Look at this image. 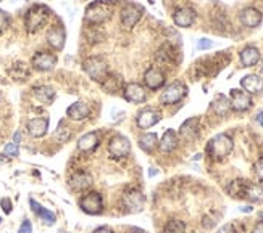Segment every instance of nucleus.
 <instances>
[{
	"instance_id": "f257e3e1",
	"label": "nucleus",
	"mask_w": 263,
	"mask_h": 233,
	"mask_svg": "<svg viewBox=\"0 0 263 233\" xmlns=\"http://www.w3.org/2000/svg\"><path fill=\"white\" fill-rule=\"evenodd\" d=\"M111 13H113V0H95L88 5L84 18L88 23L102 24L110 19Z\"/></svg>"
},
{
	"instance_id": "f03ea898",
	"label": "nucleus",
	"mask_w": 263,
	"mask_h": 233,
	"mask_svg": "<svg viewBox=\"0 0 263 233\" xmlns=\"http://www.w3.org/2000/svg\"><path fill=\"white\" fill-rule=\"evenodd\" d=\"M50 16V10L45 5H32L31 8L26 11L24 15V28L28 32H36L45 26L47 19Z\"/></svg>"
},
{
	"instance_id": "7ed1b4c3",
	"label": "nucleus",
	"mask_w": 263,
	"mask_h": 233,
	"mask_svg": "<svg viewBox=\"0 0 263 233\" xmlns=\"http://www.w3.org/2000/svg\"><path fill=\"white\" fill-rule=\"evenodd\" d=\"M233 148H234L233 138L228 134H218L207 143V155L213 159H223L233 151Z\"/></svg>"
},
{
	"instance_id": "20e7f679",
	"label": "nucleus",
	"mask_w": 263,
	"mask_h": 233,
	"mask_svg": "<svg viewBox=\"0 0 263 233\" xmlns=\"http://www.w3.org/2000/svg\"><path fill=\"white\" fill-rule=\"evenodd\" d=\"M83 69L86 71V74L95 82H103L107 76L110 74L108 64L103 58L100 57H89L83 61Z\"/></svg>"
},
{
	"instance_id": "39448f33",
	"label": "nucleus",
	"mask_w": 263,
	"mask_h": 233,
	"mask_svg": "<svg viewBox=\"0 0 263 233\" xmlns=\"http://www.w3.org/2000/svg\"><path fill=\"white\" fill-rule=\"evenodd\" d=\"M80 208L89 216H98L103 211V199L97 191H90L80 199Z\"/></svg>"
},
{
	"instance_id": "423d86ee",
	"label": "nucleus",
	"mask_w": 263,
	"mask_h": 233,
	"mask_svg": "<svg viewBox=\"0 0 263 233\" xmlns=\"http://www.w3.org/2000/svg\"><path fill=\"white\" fill-rule=\"evenodd\" d=\"M186 93H187V87L182 82H173L163 90L160 102L163 105H176L186 97Z\"/></svg>"
},
{
	"instance_id": "0eeeda50",
	"label": "nucleus",
	"mask_w": 263,
	"mask_h": 233,
	"mask_svg": "<svg viewBox=\"0 0 263 233\" xmlns=\"http://www.w3.org/2000/svg\"><path fill=\"white\" fill-rule=\"evenodd\" d=\"M108 151H110V155L113 158H116V159H121L124 156H128L129 151H131L129 138L121 135V134L113 135L108 140Z\"/></svg>"
},
{
	"instance_id": "6e6552de",
	"label": "nucleus",
	"mask_w": 263,
	"mask_h": 233,
	"mask_svg": "<svg viewBox=\"0 0 263 233\" xmlns=\"http://www.w3.org/2000/svg\"><path fill=\"white\" fill-rule=\"evenodd\" d=\"M142 6L141 5H134V3H126L121 8V23L124 28H134V26L139 23V19L142 16Z\"/></svg>"
},
{
	"instance_id": "1a4fd4ad",
	"label": "nucleus",
	"mask_w": 263,
	"mask_h": 233,
	"mask_svg": "<svg viewBox=\"0 0 263 233\" xmlns=\"http://www.w3.org/2000/svg\"><path fill=\"white\" fill-rule=\"evenodd\" d=\"M123 204L129 212H139L142 211L144 204H146V196L139 190H126L123 195Z\"/></svg>"
},
{
	"instance_id": "9d476101",
	"label": "nucleus",
	"mask_w": 263,
	"mask_h": 233,
	"mask_svg": "<svg viewBox=\"0 0 263 233\" xmlns=\"http://www.w3.org/2000/svg\"><path fill=\"white\" fill-rule=\"evenodd\" d=\"M31 64H32V68L37 71H42V72L52 71L57 64V57L54 53H49V52H37L36 55L32 57Z\"/></svg>"
},
{
	"instance_id": "9b49d317",
	"label": "nucleus",
	"mask_w": 263,
	"mask_h": 233,
	"mask_svg": "<svg viewBox=\"0 0 263 233\" xmlns=\"http://www.w3.org/2000/svg\"><path fill=\"white\" fill-rule=\"evenodd\" d=\"M229 103L234 111H247L252 106V98L247 92L239 89H233L229 92Z\"/></svg>"
},
{
	"instance_id": "f8f14e48",
	"label": "nucleus",
	"mask_w": 263,
	"mask_h": 233,
	"mask_svg": "<svg viewBox=\"0 0 263 233\" xmlns=\"http://www.w3.org/2000/svg\"><path fill=\"white\" fill-rule=\"evenodd\" d=\"M123 95L124 98L131 103H144L147 100V92L137 82H129L123 87Z\"/></svg>"
},
{
	"instance_id": "ddd939ff",
	"label": "nucleus",
	"mask_w": 263,
	"mask_h": 233,
	"mask_svg": "<svg viewBox=\"0 0 263 233\" xmlns=\"http://www.w3.org/2000/svg\"><path fill=\"white\" fill-rule=\"evenodd\" d=\"M165 74L159 68H149L144 74V84L147 85L150 90H159L165 84Z\"/></svg>"
},
{
	"instance_id": "4468645a",
	"label": "nucleus",
	"mask_w": 263,
	"mask_h": 233,
	"mask_svg": "<svg viewBox=\"0 0 263 233\" xmlns=\"http://www.w3.org/2000/svg\"><path fill=\"white\" fill-rule=\"evenodd\" d=\"M26 129H28L31 137L41 138L47 134V130H49V119L47 117H32L26 122Z\"/></svg>"
},
{
	"instance_id": "2eb2a0df",
	"label": "nucleus",
	"mask_w": 263,
	"mask_h": 233,
	"mask_svg": "<svg viewBox=\"0 0 263 233\" xmlns=\"http://www.w3.org/2000/svg\"><path fill=\"white\" fill-rule=\"evenodd\" d=\"M160 119H162V116H160L159 111H155V110H144V111L139 113V115H137L136 122H137V127L150 129V127H154L155 124H159Z\"/></svg>"
},
{
	"instance_id": "dca6fc26",
	"label": "nucleus",
	"mask_w": 263,
	"mask_h": 233,
	"mask_svg": "<svg viewBox=\"0 0 263 233\" xmlns=\"http://www.w3.org/2000/svg\"><path fill=\"white\" fill-rule=\"evenodd\" d=\"M65 41H67V32L62 28V26H52L47 31V42L52 49L55 50H62L65 47Z\"/></svg>"
},
{
	"instance_id": "f3484780",
	"label": "nucleus",
	"mask_w": 263,
	"mask_h": 233,
	"mask_svg": "<svg viewBox=\"0 0 263 233\" xmlns=\"http://www.w3.org/2000/svg\"><path fill=\"white\" fill-rule=\"evenodd\" d=\"M241 87L244 89L249 95L252 93L263 92V79L259 74H247L241 79Z\"/></svg>"
},
{
	"instance_id": "a211bd4d",
	"label": "nucleus",
	"mask_w": 263,
	"mask_h": 233,
	"mask_svg": "<svg viewBox=\"0 0 263 233\" xmlns=\"http://www.w3.org/2000/svg\"><path fill=\"white\" fill-rule=\"evenodd\" d=\"M239 19H241L242 26H246V28H257L262 23V13L257 8L249 6V8H244L241 11Z\"/></svg>"
},
{
	"instance_id": "6ab92c4d",
	"label": "nucleus",
	"mask_w": 263,
	"mask_h": 233,
	"mask_svg": "<svg viewBox=\"0 0 263 233\" xmlns=\"http://www.w3.org/2000/svg\"><path fill=\"white\" fill-rule=\"evenodd\" d=\"M173 21L176 26H179V28H189V26H192L195 21V11L192 8H179L175 11L173 15Z\"/></svg>"
},
{
	"instance_id": "aec40b11",
	"label": "nucleus",
	"mask_w": 263,
	"mask_h": 233,
	"mask_svg": "<svg viewBox=\"0 0 263 233\" xmlns=\"http://www.w3.org/2000/svg\"><path fill=\"white\" fill-rule=\"evenodd\" d=\"M89 115H90V108L84 102H76L73 105H70L67 110V116L70 119H73V121H84L86 117H89Z\"/></svg>"
},
{
	"instance_id": "412c9836",
	"label": "nucleus",
	"mask_w": 263,
	"mask_h": 233,
	"mask_svg": "<svg viewBox=\"0 0 263 233\" xmlns=\"http://www.w3.org/2000/svg\"><path fill=\"white\" fill-rule=\"evenodd\" d=\"M90 185H92V177L86 171L76 172V174H73L70 178V186L75 191H84L86 188H89Z\"/></svg>"
},
{
	"instance_id": "4be33fe9",
	"label": "nucleus",
	"mask_w": 263,
	"mask_h": 233,
	"mask_svg": "<svg viewBox=\"0 0 263 233\" xmlns=\"http://www.w3.org/2000/svg\"><path fill=\"white\" fill-rule=\"evenodd\" d=\"M32 95L42 105H52L55 102V90L50 85H36L32 89Z\"/></svg>"
},
{
	"instance_id": "5701e85b",
	"label": "nucleus",
	"mask_w": 263,
	"mask_h": 233,
	"mask_svg": "<svg viewBox=\"0 0 263 233\" xmlns=\"http://www.w3.org/2000/svg\"><path fill=\"white\" fill-rule=\"evenodd\" d=\"M98 143H100V137H98L97 132H89V134L83 135L78 140V150L83 153H89L92 150H95Z\"/></svg>"
},
{
	"instance_id": "b1692460",
	"label": "nucleus",
	"mask_w": 263,
	"mask_h": 233,
	"mask_svg": "<svg viewBox=\"0 0 263 233\" xmlns=\"http://www.w3.org/2000/svg\"><path fill=\"white\" fill-rule=\"evenodd\" d=\"M239 58L244 68H252V66H255L260 61V52L255 47H246L239 53Z\"/></svg>"
},
{
	"instance_id": "393cba45",
	"label": "nucleus",
	"mask_w": 263,
	"mask_h": 233,
	"mask_svg": "<svg viewBox=\"0 0 263 233\" xmlns=\"http://www.w3.org/2000/svg\"><path fill=\"white\" fill-rule=\"evenodd\" d=\"M179 134L186 140H194L199 135V119L197 117H189L187 121H184L179 127Z\"/></svg>"
},
{
	"instance_id": "a878e982",
	"label": "nucleus",
	"mask_w": 263,
	"mask_h": 233,
	"mask_svg": "<svg viewBox=\"0 0 263 233\" xmlns=\"http://www.w3.org/2000/svg\"><path fill=\"white\" fill-rule=\"evenodd\" d=\"M29 206H31V209H32V212L34 214H37L39 217L42 219V221L47 224V225H54L55 224V221H57V216H55V212H52V211H49V209H45V208H42L41 204H39L36 199H29Z\"/></svg>"
},
{
	"instance_id": "bb28decb",
	"label": "nucleus",
	"mask_w": 263,
	"mask_h": 233,
	"mask_svg": "<svg viewBox=\"0 0 263 233\" xmlns=\"http://www.w3.org/2000/svg\"><path fill=\"white\" fill-rule=\"evenodd\" d=\"M159 146L162 153H172L176 146H177V135L173 129H168L165 134H163L162 140L159 142Z\"/></svg>"
},
{
	"instance_id": "cd10ccee",
	"label": "nucleus",
	"mask_w": 263,
	"mask_h": 233,
	"mask_svg": "<svg viewBox=\"0 0 263 233\" xmlns=\"http://www.w3.org/2000/svg\"><path fill=\"white\" fill-rule=\"evenodd\" d=\"M244 198H247L252 203H263V185L247 182L244 190Z\"/></svg>"
},
{
	"instance_id": "c85d7f7f",
	"label": "nucleus",
	"mask_w": 263,
	"mask_h": 233,
	"mask_svg": "<svg viewBox=\"0 0 263 233\" xmlns=\"http://www.w3.org/2000/svg\"><path fill=\"white\" fill-rule=\"evenodd\" d=\"M212 108H213V111H215L218 116H226L228 113H229V110H231V103H229L228 97H225V95H221V93H218V95L213 98Z\"/></svg>"
},
{
	"instance_id": "c756f323",
	"label": "nucleus",
	"mask_w": 263,
	"mask_h": 233,
	"mask_svg": "<svg viewBox=\"0 0 263 233\" xmlns=\"http://www.w3.org/2000/svg\"><path fill=\"white\" fill-rule=\"evenodd\" d=\"M8 74L15 79V81H26L29 77V68L23 61H18L13 66H10Z\"/></svg>"
},
{
	"instance_id": "7c9ffc66",
	"label": "nucleus",
	"mask_w": 263,
	"mask_h": 233,
	"mask_svg": "<svg viewBox=\"0 0 263 233\" xmlns=\"http://www.w3.org/2000/svg\"><path fill=\"white\" fill-rule=\"evenodd\" d=\"M157 146H159V137L157 134H144L141 138H139V148L146 153H152Z\"/></svg>"
},
{
	"instance_id": "2f4dec72",
	"label": "nucleus",
	"mask_w": 263,
	"mask_h": 233,
	"mask_svg": "<svg viewBox=\"0 0 263 233\" xmlns=\"http://www.w3.org/2000/svg\"><path fill=\"white\" fill-rule=\"evenodd\" d=\"M246 180H234L228 185V193L233 198H244V190H246Z\"/></svg>"
},
{
	"instance_id": "473e14b6",
	"label": "nucleus",
	"mask_w": 263,
	"mask_h": 233,
	"mask_svg": "<svg viewBox=\"0 0 263 233\" xmlns=\"http://www.w3.org/2000/svg\"><path fill=\"white\" fill-rule=\"evenodd\" d=\"M163 233H186V224L179 219H172V221L167 222Z\"/></svg>"
},
{
	"instance_id": "72a5a7b5",
	"label": "nucleus",
	"mask_w": 263,
	"mask_h": 233,
	"mask_svg": "<svg viewBox=\"0 0 263 233\" xmlns=\"http://www.w3.org/2000/svg\"><path fill=\"white\" fill-rule=\"evenodd\" d=\"M71 137V130L65 125V122H60V125H58V129L55 132V138L60 140V142H67V140H70Z\"/></svg>"
},
{
	"instance_id": "f704fd0d",
	"label": "nucleus",
	"mask_w": 263,
	"mask_h": 233,
	"mask_svg": "<svg viewBox=\"0 0 263 233\" xmlns=\"http://www.w3.org/2000/svg\"><path fill=\"white\" fill-rule=\"evenodd\" d=\"M5 156H10V158H16L19 155V148H18V143H6L5 148H3Z\"/></svg>"
},
{
	"instance_id": "c9c22d12",
	"label": "nucleus",
	"mask_w": 263,
	"mask_h": 233,
	"mask_svg": "<svg viewBox=\"0 0 263 233\" xmlns=\"http://www.w3.org/2000/svg\"><path fill=\"white\" fill-rule=\"evenodd\" d=\"M8 26H10V16H8V13L3 11V10H0V34H2L3 31L8 29Z\"/></svg>"
},
{
	"instance_id": "e433bc0d",
	"label": "nucleus",
	"mask_w": 263,
	"mask_h": 233,
	"mask_svg": "<svg viewBox=\"0 0 263 233\" xmlns=\"http://www.w3.org/2000/svg\"><path fill=\"white\" fill-rule=\"evenodd\" d=\"M213 47V42L210 41V39H200L199 42H197V50H208Z\"/></svg>"
},
{
	"instance_id": "4c0bfd02",
	"label": "nucleus",
	"mask_w": 263,
	"mask_h": 233,
	"mask_svg": "<svg viewBox=\"0 0 263 233\" xmlns=\"http://www.w3.org/2000/svg\"><path fill=\"white\" fill-rule=\"evenodd\" d=\"M0 206H2V209H3L5 214H10L11 209H13V204H11V201H10L8 198H2V199H0Z\"/></svg>"
},
{
	"instance_id": "58836bf2",
	"label": "nucleus",
	"mask_w": 263,
	"mask_h": 233,
	"mask_svg": "<svg viewBox=\"0 0 263 233\" xmlns=\"http://www.w3.org/2000/svg\"><path fill=\"white\" fill-rule=\"evenodd\" d=\"M18 233H32V225H31V221H28V219H24L23 224L19 225Z\"/></svg>"
},
{
	"instance_id": "ea45409f",
	"label": "nucleus",
	"mask_w": 263,
	"mask_h": 233,
	"mask_svg": "<svg viewBox=\"0 0 263 233\" xmlns=\"http://www.w3.org/2000/svg\"><path fill=\"white\" fill-rule=\"evenodd\" d=\"M255 174H257V177L263 182V158L255 163Z\"/></svg>"
},
{
	"instance_id": "a19ab883",
	"label": "nucleus",
	"mask_w": 263,
	"mask_h": 233,
	"mask_svg": "<svg viewBox=\"0 0 263 233\" xmlns=\"http://www.w3.org/2000/svg\"><path fill=\"white\" fill-rule=\"evenodd\" d=\"M216 233H236V230L231 224H226L223 227H220V230H216Z\"/></svg>"
},
{
	"instance_id": "79ce46f5",
	"label": "nucleus",
	"mask_w": 263,
	"mask_h": 233,
	"mask_svg": "<svg viewBox=\"0 0 263 233\" xmlns=\"http://www.w3.org/2000/svg\"><path fill=\"white\" fill-rule=\"evenodd\" d=\"M92 233H113L111 232V229L110 227H107V225H103V227H98V229H95Z\"/></svg>"
},
{
	"instance_id": "37998d69",
	"label": "nucleus",
	"mask_w": 263,
	"mask_h": 233,
	"mask_svg": "<svg viewBox=\"0 0 263 233\" xmlns=\"http://www.w3.org/2000/svg\"><path fill=\"white\" fill-rule=\"evenodd\" d=\"M252 233H263V221H260L257 225H255L254 230H252Z\"/></svg>"
},
{
	"instance_id": "c03bdc74",
	"label": "nucleus",
	"mask_w": 263,
	"mask_h": 233,
	"mask_svg": "<svg viewBox=\"0 0 263 233\" xmlns=\"http://www.w3.org/2000/svg\"><path fill=\"white\" fill-rule=\"evenodd\" d=\"M21 132H19V130H16L15 132V135H13V142H15V143H19V142H21Z\"/></svg>"
},
{
	"instance_id": "a18cd8bd",
	"label": "nucleus",
	"mask_w": 263,
	"mask_h": 233,
	"mask_svg": "<svg viewBox=\"0 0 263 233\" xmlns=\"http://www.w3.org/2000/svg\"><path fill=\"white\" fill-rule=\"evenodd\" d=\"M5 164H8V158L0 155V166H5Z\"/></svg>"
},
{
	"instance_id": "49530a36",
	"label": "nucleus",
	"mask_w": 263,
	"mask_h": 233,
	"mask_svg": "<svg viewBox=\"0 0 263 233\" xmlns=\"http://www.w3.org/2000/svg\"><path fill=\"white\" fill-rule=\"evenodd\" d=\"M257 122L260 125H263V111H259V115H257Z\"/></svg>"
},
{
	"instance_id": "de8ad7c7",
	"label": "nucleus",
	"mask_w": 263,
	"mask_h": 233,
	"mask_svg": "<svg viewBox=\"0 0 263 233\" xmlns=\"http://www.w3.org/2000/svg\"><path fill=\"white\" fill-rule=\"evenodd\" d=\"M241 211L242 212H252L254 208H252V206H244V208H241Z\"/></svg>"
},
{
	"instance_id": "09e8293b",
	"label": "nucleus",
	"mask_w": 263,
	"mask_h": 233,
	"mask_svg": "<svg viewBox=\"0 0 263 233\" xmlns=\"http://www.w3.org/2000/svg\"><path fill=\"white\" fill-rule=\"evenodd\" d=\"M157 174V169H152V171H149V175L152 177V175H155Z\"/></svg>"
},
{
	"instance_id": "8fccbe9b",
	"label": "nucleus",
	"mask_w": 263,
	"mask_h": 233,
	"mask_svg": "<svg viewBox=\"0 0 263 233\" xmlns=\"http://www.w3.org/2000/svg\"><path fill=\"white\" fill-rule=\"evenodd\" d=\"M0 224H2V217H0Z\"/></svg>"
},
{
	"instance_id": "3c124183",
	"label": "nucleus",
	"mask_w": 263,
	"mask_h": 233,
	"mask_svg": "<svg viewBox=\"0 0 263 233\" xmlns=\"http://www.w3.org/2000/svg\"><path fill=\"white\" fill-rule=\"evenodd\" d=\"M262 72H263V64H262Z\"/></svg>"
},
{
	"instance_id": "603ef678",
	"label": "nucleus",
	"mask_w": 263,
	"mask_h": 233,
	"mask_svg": "<svg viewBox=\"0 0 263 233\" xmlns=\"http://www.w3.org/2000/svg\"><path fill=\"white\" fill-rule=\"evenodd\" d=\"M0 2H2V0H0Z\"/></svg>"
}]
</instances>
